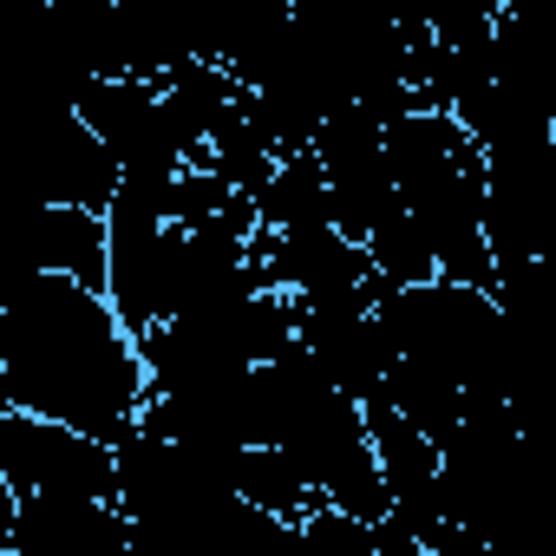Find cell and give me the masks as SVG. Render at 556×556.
<instances>
[{
    "mask_svg": "<svg viewBox=\"0 0 556 556\" xmlns=\"http://www.w3.org/2000/svg\"><path fill=\"white\" fill-rule=\"evenodd\" d=\"M0 380L14 413L53 419L92 445H125L138 432V413L151 406L138 341L118 328L105 295L53 275H40L0 315Z\"/></svg>",
    "mask_w": 556,
    "mask_h": 556,
    "instance_id": "obj_1",
    "label": "cell"
},
{
    "mask_svg": "<svg viewBox=\"0 0 556 556\" xmlns=\"http://www.w3.org/2000/svg\"><path fill=\"white\" fill-rule=\"evenodd\" d=\"M393 210L419 229L432 275L491 295L497 275L484 255V157L445 112H406L380 138Z\"/></svg>",
    "mask_w": 556,
    "mask_h": 556,
    "instance_id": "obj_2",
    "label": "cell"
},
{
    "mask_svg": "<svg viewBox=\"0 0 556 556\" xmlns=\"http://www.w3.org/2000/svg\"><path fill=\"white\" fill-rule=\"evenodd\" d=\"M439 517L465 530L484 556H549L523 413L510 406L458 413V426L439 439Z\"/></svg>",
    "mask_w": 556,
    "mask_h": 556,
    "instance_id": "obj_3",
    "label": "cell"
},
{
    "mask_svg": "<svg viewBox=\"0 0 556 556\" xmlns=\"http://www.w3.org/2000/svg\"><path fill=\"white\" fill-rule=\"evenodd\" d=\"M73 112L112 157L118 184H170L190 170V138L177 131L157 79H92Z\"/></svg>",
    "mask_w": 556,
    "mask_h": 556,
    "instance_id": "obj_4",
    "label": "cell"
},
{
    "mask_svg": "<svg viewBox=\"0 0 556 556\" xmlns=\"http://www.w3.org/2000/svg\"><path fill=\"white\" fill-rule=\"evenodd\" d=\"M543 203H549V138L484 151V255L497 282L536 275L543 236H549Z\"/></svg>",
    "mask_w": 556,
    "mask_h": 556,
    "instance_id": "obj_5",
    "label": "cell"
},
{
    "mask_svg": "<svg viewBox=\"0 0 556 556\" xmlns=\"http://www.w3.org/2000/svg\"><path fill=\"white\" fill-rule=\"evenodd\" d=\"M0 484L14 497H99V504H112L118 471H112V445H92L53 419L8 413L0 419Z\"/></svg>",
    "mask_w": 556,
    "mask_h": 556,
    "instance_id": "obj_6",
    "label": "cell"
},
{
    "mask_svg": "<svg viewBox=\"0 0 556 556\" xmlns=\"http://www.w3.org/2000/svg\"><path fill=\"white\" fill-rule=\"evenodd\" d=\"M0 242H14L34 275L53 282H79V289H105V223L92 210L73 203H27L0 223Z\"/></svg>",
    "mask_w": 556,
    "mask_h": 556,
    "instance_id": "obj_7",
    "label": "cell"
},
{
    "mask_svg": "<svg viewBox=\"0 0 556 556\" xmlns=\"http://www.w3.org/2000/svg\"><path fill=\"white\" fill-rule=\"evenodd\" d=\"M125 517L99 497H21L8 556H118Z\"/></svg>",
    "mask_w": 556,
    "mask_h": 556,
    "instance_id": "obj_8",
    "label": "cell"
},
{
    "mask_svg": "<svg viewBox=\"0 0 556 556\" xmlns=\"http://www.w3.org/2000/svg\"><path fill=\"white\" fill-rule=\"evenodd\" d=\"M255 229L262 236H289V229H321L328 223V190H321V170L308 151L282 157L268 170V184L255 190Z\"/></svg>",
    "mask_w": 556,
    "mask_h": 556,
    "instance_id": "obj_9",
    "label": "cell"
},
{
    "mask_svg": "<svg viewBox=\"0 0 556 556\" xmlns=\"http://www.w3.org/2000/svg\"><path fill=\"white\" fill-rule=\"evenodd\" d=\"M236 497L275 523H302L308 510H321V497L302 484V471L282 458V452H268V445H249L236 458Z\"/></svg>",
    "mask_w": 556,
    "mask_h": 556,
    "instance_id": "obj_10",
    "label": "cell"
},
{
    "mask_svg": "<svg viewBox=\"0 0 556 556\" xmlns=\"http://www.w3.org/2000/svg\"><path fill=\"white\" fill-rule=\"evenodd\" d=\"M302 549L308 556H374V536H367V523H354V517L321 504V510L302 517Z\"/></svg>",
    "mask_w": 556,
    "mask_h": 556,
    "instance_id": "obj_11",
    "label": "cell"
},
{
    "mask_svg": "<svg viewBox=\"0 0 556 556\" xmlns=\"http://www.w3.org/2000/svg\"><path fill=\"white\" fill-rule=\"evenodd\" d=\"M34 282H40V275H34V262H27L14 242H0V315H8V308H14V302L34 289Z\"/></svg>",
    "mask_w": 556,
    "mask_h": 556,
    "instance_id": "obj_12",
    "label": "cell"
},
{
    "mask_svg": "<svg viewBox=\"0 0 556 556\" xmlns=\"http://www.w3.org/2000/svg\"><path fill=\"white\" fill-rule=\"evenodd\" d=\"M367 536H374V556H426V549H419V543H413V536H406V530L393 523V517L367 523Z\"/></svg>",
    "mask_w": 556,
    "mask_h": 556,
    "instance_id": "obj_13",
    "label": "cell"
},
{
    "mask_svg": "<svg viewBox=\"0 0 556 556\" xmlns=\"http://www.w3.org/2000/svg\"><path fill=\"white\" fill-rule=\"evenodd\" d=\"M426 556H484V549H478V543H471L465 530L439 523V530H432V543H426Z\"/></svg>",
    "mask_w": 556,
    "mask_h": 556,
    "instance_id": "obj_14",
    "label": "cell"
},
{
    "mask_svg": "<svg viewBox=\"0 0 556 556\" xmlns=\"http://www.w3.org/2000/svg\"><path fill=\"white\" fill-rule=\"evenodd\" d=\"M14 504H21V497L0 484V556H8V536H14Z\"/></svg>",
    "mask_w": 556,
    "mask_h": 556,
    "instance_id": "obj_15",
    "label": "cell"
},
{
    "mask_svg": "<svg viewBox=\"0 0 556 556\" xmlns=\"http://www.w3.org/2000/svg\"><path fill=\"white\" fill-rule=\"evenodd\" d=\"M8 413H14V406H8V380H0V419H8Z\"/></svg>",
    "mask_w": 556,
    "mask_h": 556,
    "instance_id": "obj_16",
    "label": "cell"
}]
</instances>
